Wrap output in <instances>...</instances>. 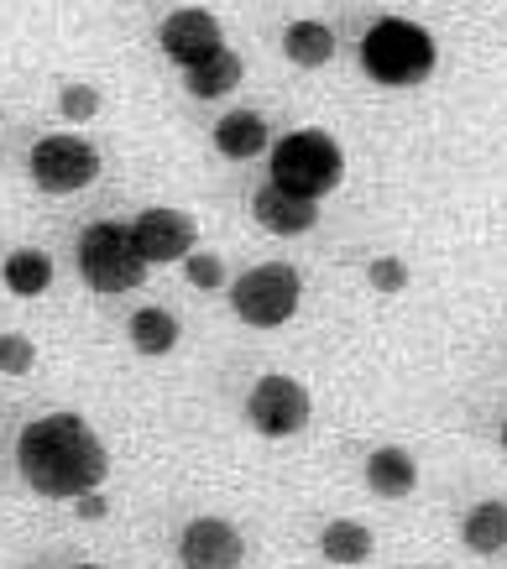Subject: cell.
Returning <instances> with one entry per match:
<instances>
[{
    "instance_id": "obj_1",
    "label": "cell",
    "mask_w": 507,
    "mask_h": 569,
    "mask_svg": "<svg viewBox=\"0 0 507 569\" xmlns=\"http://www.w3.org/2000/svg\"><path fill=\"white\" fill-rule=\"evenodd\" d=\"M17 460H21L27 486L53 501H73V497H84V491H100V481H106V470H110V455L100 445V433L73 413H53V418L27 423L17 439Z\"/></svg>"
},
{
    "instance_id": "obj_2",
    "label": "cell",
    "mask_w": 507,
    "mask_h": 569,
    "mask_svg": "<svg viewBox=\"0 0 507 569\" xmlns=\"http://www.w3.org/2000/svg\"><path fill=\"white\" fill-rule=\"evenodd\" d=\"M361 69L377 79V84H424L429 69H435V37L414 27L402 17L377 21L367 37H361Z\"/></svg>"
},
{
    "instance_id": "obj_3",
    "label": "cell",
    "mask_w": 507,
    "mask_h": 569,
    "mask_svg": "<svg viewBox=\"0 0 507 569\" xmlns=\"http://www.w3.org/2000/svg\"><path fill=\"white\" fill-rule=\"evenodd\" d=\"M79 277H84L95 293H126V288H141L147 277V257L137 251V236L131 224L100 220L79 236Z\"/></svg>"
},
{
    "instance_id": "obj_4",
    "label": "cell",
    "mask_w": 507,
    "mask_h": 569,
    "mask_svg": "<svg viewBox=\"0 0 507 569\" xmlns=\"http://www.w3.org/2000/svg\"><path fill=\"white\" fill-rule=\"evenodd\" d=\"M340 173H346V157H340L330 131H294L272 147V183L294 193L319 199L340 183Z\"/></svg>"
},
{
    "instance_id": "obj_5",
    "label": "cell",
    "mask_w": 507,
    "mask_h": 569,
    "mask_svg": "<svg viewBox=\"0 0 507 569\" xmlns=\"http://www.w3.org/2000/svg\"><path fill=\"white\" fill-rule=\"evenodd\" d=\"M298 298H304V282H298V272L288 267V261H262V267H251V272L230 288V303H236V313H241L246 325L257 329H278L294 319Z\"/></svg>"
},
{
    "instance_id": "obj_6",
    "label": "cell",
    "mask_w": 507,
    "mask_h": 569,
    "mask_svg": "<svg viewBox=\"0 0 507 569\" xmlns=\"http://www.w3.org/2000/svg\"><path fill=\"white\" fill-rule=\"evenodd\" d=\"M315 402H309V387L294 377H262L246 397V423L267 439H288L309 423Z\"/></svg>"
},
{
    "instance_id": "obj_7",
    "label": "cell",
    "mask_w": 507,
    "mask_h": 569,
    "mask_svg": "<svg viewBox=\"0 0 507 569\" xmlns=\"http://www.w3.org/2000/svg\"><path fill=\"white\" fill-rule=\"evenodd\" d=\"M100 178V152L84 137H42L32 147V183L48 193L89 189Z\"/></svg>"
},
{
    "instance_id": "obj_8",
    "label": "cell",
    "mask_w": 507,
    "mask_h": 569,
    "mask_svg": "<svg viewBox=\"0 0 507 569\" xmlns=\"http://www.w3.org/2000/svg\"><path fill=\"white\" fill-rule=\"evenodd\" d=\"M241 533H236V522L226 518H193L183 533H178V559L183 569H236L241 565Z\"/></svg>"
},
{
    "instance_id": "obj_9",
    "label": "cell",
    "mask_w": 507,
    "mask_h": 569,
    "mask_svg": "<svg viewBox=\"0 0 507 569\" xmlns=\"http://www.w3.org/2000/svg\"><path fill=\"white\" fill-rule=\"evenodd\" d=\"M131 236H137V251L147 257V267H158V261H183L199 241V224L193 214L183 209H147L137 224H131Z\"/></svg>"
},
{
    "instance_id": "obj_10",
    "label": "cell",
    "mask_w": 507,
    "mask_h": 569,
    "mask_svg": "<svg viewBox=\"0 0 507 569\" xmlns=\"http://www.w3.org/2000/svg\"><path fill=\"white\" fill-rule=\"evenodd\" d=\"M251 214H257V224L272 230V236H304V230L319 224V199L282 189V183H267V189H257V199H251Z\"/></svg>"
},
{
    "instance_id": "obj_11",
    "label": "cell",
    "mask_w": 507,
    "mask_h": 569,
    "mask_svg": "<svg viewBox=\"0 0 507 569\" xmlns=\"http://www.w3.org/2000/svg\"><path fill=\"white\" fill-rule=\"evenodd\" d=\"M226 48V32H220V21L210 11H173V17L162 21V52L173 58V63H193V58H205V52Z\"/></svg>"
},
{
    "instance_id": "obj_12",
    "label": "cell",
    "mask_w": 507,
    "mask_h": 569,
    "mask_svg": "<svg viewBox=\"0 0 507 569\" xmlns=\"http://www.w3.org/2000/svg\"><path fill=\"white\" fill-rule=\"evenodd\" d=\"M241 58L230 48H215L205 52V58H193V63H183V89H189L193 100H220V94H230V89L241 84Z\"/></svg>"
},
{
    "instance_id": "obj_13",
    "label": "cell",
    "mask_w": 507,
    "mask_h": 569,
    "mask_svg": "<svg viewBox=\"0 0 507 569\" xmlns=\"http://www.w3.org/2000/svg\"><path fill=\"white\" fill-rule=\"evenodd\" d=\"M367 486L382 501H402L414 486H419V466H414V455H408V449H398V445L371 449V455H367Z\"/></svg>"
},
{
    "instance_id": "obj_14",
    "label": "cell",
    "mask_w": 507,
    "mask_h": 569,
    "mask_svg": "<svg viewBox=\"0 0 507 569\" xmlns=\"http://www.w3.org/2000/svg\"><path fill=\"white\" fill-rule=\"evenodd\" d=\"M215 147L230 157V162H246V157L267 152V121L257 110H230L226 121L215 126Z\"/></svg>"
},
{
    "instance_id": "obj_15",
    "label": "cell",
    "mask_w": 507,
    "mask_h": 569,
    "mask_svg": "<svg viewBox=\"0 0 507 569\" xmlns=\"http://www.w3.org/2000/svg\"><path fill=\"white\" fill-rule=\"evenodd\" d=\"M282 52H288V63H298V69H325L335 58V32L325 21H294L282 32Z\"/></svg>"
},
{
    "instance_id": "obj_16",
    "label": "cell",
    "mask_w": 507,
    "mask_h": 569,
    "mask_svg": "<svg viewBox=\"0 0 507 569\" xmlns=\"http://www.w3.org/2000/svg\"><path fill=\"white\" fill-rule=\"evenodd\" d=\"M0 277H6V288L17 298H42L48 288H53V257L48 251H11L6 257V267H0Z\"/></svg>"
},
{
    "instance_id": "obj_17",
    "label": "cell",
    "mask_w": 507,
    "mask_h": 569,
    "mask_svg": "<svg viewBox=\"0 0 507 569\" xmlns=\"http://www.w3.org/2000/svg\"><path fill=\"white\" fill-rule=\"evenodd\" d=\"M460 538L471 553H503L507 549V501H481L466 512L460 522Z\"/></svg>"
},
{
    "instance_id": "obj_18",
    "label": "cell",
    "mask_w": 507,
    "mask_h": 569,
    "mask_svg": "<svg viewBox=\"0 0 507 569\" xmlns=\"http://www.w3.org/2000/svg\"><path fill=\"white\" fill-rule=\"evenodd\" d=\"M371 528L367 522H350V518H335L325 533H319V553L330 559V565H367L371 559Z\"/></svg>"
},
{
    "instance_id": "obj_19",
    "label": "cell",
    "mask_w": 507,
    "mask_h": 569,
    "mask_svg": "<svg viewBox=\"0 0 507 569\" xmlns=\"http://www.w3.org/2000/svg\"><path fill=\"white\" fill-rule=\"evenodd\" d=\"M178 335H183V325H178L168 309H141L137 319H131V346H137L141 356H168V350L178 346Z\"/></svg>"
},
{
    "instance_id": "obj_20",
    "label": "cell",
    "mask_w": 507,
    "mask_h": 569,
    "mask_svg": "<svg viewBox=\"0 0 507 569\" xmlns=\"http://www.w3.org/2000/svg\"><path fill=\"white\" fill-rule=\"evenodd\" d=\"M37 366V346L27 335H0V371L6 377H27Z\"/></svg>"
},
{
    "instance_id": "obj_21",
    "label": "cell",
    "mask_w": 507,
    "mask_h": 569,
    "mask_svg": "<svg viewBox=\"0 0 507 569\" xmlns=\"http://www.w3.org/2000/svg\"><path fill=\"white\" fill-rule=\"evenodd\" d=\"M95 110H100V94H95V89L89 84H63V94H58V116H63V121H89V116H95Z\"/></svg>"
},
{
    "instance_id": "obj_22",
    "label": "cell",
    "mask_w": 507,
    "mask_h": 569,
    "mask_svg": "<svg viewBox=\"0 0 507 569\" xmlns=\"http://www.w3.org/2000/svg\"><path fill=\"white\" fill-rule=\"evenodd\" d=\"M183 277H189L193 288H220L226 282V261L215 257V251H189L183 257Z\"/></svg>"
},
{
    "instance_id": "obj_23",
    "label": "cell",
    "mask_w": 507,
    "mask_h": 569,
    "mask_svg": "<svg viewBox=\"0 0 507 569\" xmlns=\"http://www.w3.org/2000/svg\"><path fill=\"white\" fill-rule=\"evenodd\" d=\"M367 277H371L377 293H402V288H408V267H402L398 257H377L367 267Z\"/></svg>"
},
{
    "instance_id": "obj_24",
    "label": "cell",
    "mask_w": 507,
    "mask_h": 569,
    "mask_svg": "<svg viewBox=\"0 0 507 569\" xmlns=\"http://www.w3.org/2000/svg\"><path fill=\"white\" fill-rule=\"evenodd\" d=\"M73 512H79L84 522H100L110 512V501L100 497V491H84V497H73Z\"/></svg>"
},
{
    "instance_id": "obj_25",
    "label": "cell",
    "mask_w": 507,
    "mask_h": 569,
    "mask_svg": "<svg viewBox=\"0 0 507 569\" xmlns=\"http://www.w3.org/2000/svg\"><path fill=\"white\" fill-rule=\"evenodd\" d=\"M73 569H100V565H73Z\"/></svg>"
},
{
    "instance_id": "obj_26",
    "label": "cell",
    "mask_w": 507,
    "mask_h": 569,
    "mask_svg": "<svg viewBox=\"0 0 507 569\" xmlns=\"http://www.w3.org/2000/svg\"><path fill=\"white\" fill-rule=\"evenodd\" d=\"M503 449H507V423H503Z\"/></svg>"
}]
</instances>
